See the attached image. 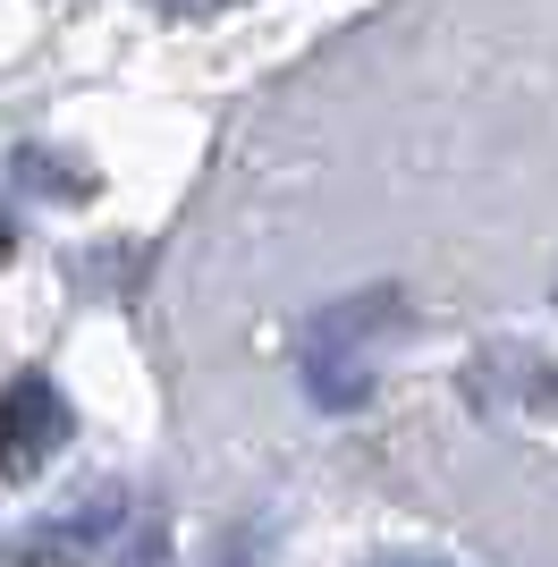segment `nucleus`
I'll return each mask as SVG.
<instances>
[{"mask_svg": "<svg viewBox=\"0 0 558 567\" xmlns=\"http://www.w3.org/2000/svg\"><path fill=\"white\" fill-rule=\"evenodd\" d=\"M381 313H397V288H364V297H348V306H330V313H313V331H304V399L313 406H364V390H372V364H364V348L390 322Z\"/></svg>", "mask_w": 558, "mask_h": 567, "instance_id": "nucleus-1", "label": "nucleus"}, {"mask_svg": "<svg viewBox=\"0 0 558 567\" xmlns=\"http://www.w3.org/2000/svg\"><path fill=\"white\" fill-rule=\"evenodd\" d=\"M76 432L69 399L51 373H18L9 381V474H34L43 457H60V441Z\"/></svg>", "mask_w": 558, "mask_h": 567, "instance_id": "nucleus-2", "label": "nucleus"}, {"mask_svg": "<svg viewBox=\"0 0 558 567\" xmlns=\"http://www.w3.org/2000/svg\"><path fill=\"white\" fill-rule=\"evenodd\" d=\"M211 567H262V550H255V525H237L229 543H220V559Z\"/></svg>", "mask_w": 558, "mask_h": 567, "instance_id": "nucleus-3", "label": "nucleus"}, {"mask_svg": "<svg viewBox=\"0 0 558 567\" xmlns=\"http://www.w3.org/2000/svg\"><path fill=\"white\" fill-rule=\"evenodd\" d=\"M162 18H211V9H237V0H153Z\"/></svg>", "mask_w": 558, "mask_h": 567, "instance_id": "nucleus-4", "label": "nucleus"}, {"mask_svg": "<svg viewBox=\"0 0 558 567\" xmlns=\"http://www.w3.org/2000/svg\"><path fill=\"white\" fill-rule=\"evenodd\" d=\"M381 567H432V559H381Z\"/></svg>", "mask_w": 558, "mask_h": 567, "instance_id": "nucleus-5", "label": "nucleus"}]
</instances>
